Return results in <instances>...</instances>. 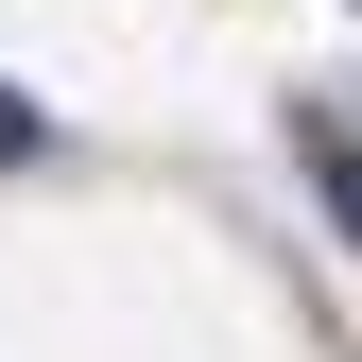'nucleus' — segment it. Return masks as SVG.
Wrapping results in <instances>:
<instances>
[{
  "label": "nucleus",
  "mask_w": 362,
  "mask_h": 362,
  "mask_svg": "<svg viewBox=\"0 0 362 362\" xmlns=\"http://www.w3.org/2000/svg\"><path fill=\"white\" fill-rule=\"evenodd\" d=\"M310 190H328V224L362 242V139H310Z\"/></svg>",
  "instance_id": "obj_1"
},
{
  "label": "nucleus",
  "mask_w": 362,
  "mask_h": 362,
  "mask_svg": "<svg viewBox=\"0 0 362 362\" xmlns=\"http://www.w3.org/2000/svg\"><path fill=\"white\" fill-rule=\"evenodd\" d=\"M52 156V104H18V86H0V173H35Z\"/></svg>",
  "instance_id": "obj_2"
}]
</instances>
